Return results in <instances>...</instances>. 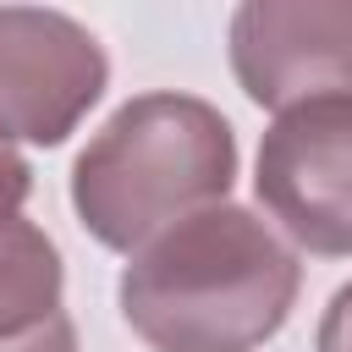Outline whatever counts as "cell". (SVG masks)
Segmentation results:
<instances>
[{"label": "cell", "mask_w": 352, "mask_h": 352, "mask_svg": "<svg viewBox=\"0 0 352 352\" xmlns=\"http://www.w3.org/2000/svg\"><path fill=\"white\" fill-rule=\"evenodd\" d=\"M253 192L319 258H352V94L292 104L258 143Z\"/></svg>", "instance_id": "3"}, {"label": "cell", "mask_w": 352, "mask_h": 352, "mask_svg": "<svg viewBox=\"0 0 352 352\" xmlns=\"http://www.w3.org/2000/svg\"><path fill=\"white\" fill-rule=\"evenodd\" d=\"M319 352H352V280L330 297V308L319 319Z\"/></svg>", "instance_id": "9"}, {"label": "cell", "mask_w": 352, "mask_h": 352, "mask_svg": "<svg viewBox=\"0 0 352 352\" xmlns=\"http://www.w3.org/2000/svg\"><path fill=\"white\" fill-rule=\"evenodd\" d=\"M110 60L99 38L44 6H0V132L55 148L104 99Z\"/></svg>", "instance_id": "4"}, {"label": "cell", "mask_w": 352, "mask_h": 352, "mask_svg": "<svg viewBox=\"0 0 352 352\" xmlns=\"http://www.w3.org/2000/svg\"><path fill=\"white\" fill-rule=\"evenodd\" d=\"M297 253L242 204H214L121 270V319L154 352H258L297 308Z\"/></svg>", "instance_id": "1"}, {"label": "cell", "mask_w": 352, "mask_h": 352, "mask_svg": "<svg viewBox=\"0 0 352 352\" xmlns=\"http://www.w3.org/2000/svg\"><path fill=\"white\" fill-rule=\"evenodd\" d=\"M226 50L264 110L352 94V0H248L231 11Z\"/></svg>", "instance_id": "5"}, {"label": "cell", "mask_w": 352, "mask_h": 352, "mask_svg": "<svg viewBox=\"0 0 352 352\" xmlns=\"http://www.w3.org/2000/svg\"><path fill=\"white\" fill-rule=\"evenodd\" d=\"M66 292V264L60 248L44 236V226H33L28 214L0 226V341L28 336L38 324H50Z\"/></svg>", "instance_id": "6"}, {"label": "cell", "mask_w": 352, "mask_h": 352, "mask_svg": "<svg viewBox=\"0 0 352 352\" xmlns=\"http://www.w3.org/2000/svg\"><path fill=\"white\" fill-rule=\"evenodd\" d=\"M0 352H77V324H72V314H55L50 324H38L28 336L0 341Z\"/></svg>", "instance_id": "8"}, {"label": "cell", "mask_w": 352, "mask_h": 352, "mask_svg": "<svg viewBox=\"0 0 352 352\" xmlns=\"http://www.w3.org/2000/svg\"><path fill=\"white\" fill-rule=\"evenodd\" d=\"M236 182L231 121L192 94L126 99L72 165V209L99 248L138 253L176 220L226 204Z\"/></svg>", "instance_id": "2"}, {"label": "cell", "mask_w": 352, "mask_h": 352, "mask_svg": "<svg viewBox=\"0 0 352 352\" xmlns=\"http://www.w3.org/2000/svg\"><path fill=\"white\" fill-rule=\"evenodd\" d=\"M28 192H33V165H28V160L16 154V143L0 132V226L22 214Z\"/></svg>", "instance_id": "7"}]
</instances>
